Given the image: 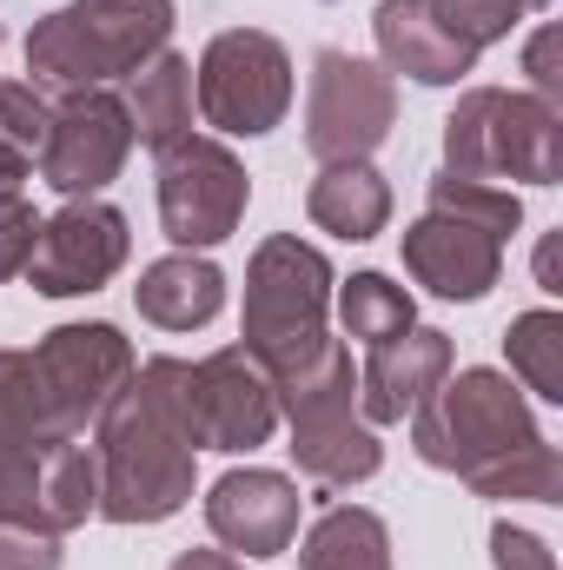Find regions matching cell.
<instances>
[{
  "mask_svg": "<svg viewBox=\"0 0 563 570\" xmlns=\"http://www.w3.org/2000/svg\"><path fill=\"white\" fill-rule=\"evenodd\" d=\"M412 444L424 464L464 478L477 498H531L557 504L563 458L537 431L524 392L504 372H457L444 379L418 412H412Z\"/></svg>",
  "mask_w": 563,
  "mask_h": 570,
  "instance_id": "obj_1",
  "label": "cell"
},
{
  "mask_svg": "<svg viewBox=\"0 0 563 570\" xmlns=\"http://www.w3.org/2000/svg\"><path fill=\"white\" fill-rule=\"evenodd\" d=\"M192 431L179 412V358L134 365L127 392L100 419V518L159 524L192 498Z\"/></svg>",
  "mask_w": 563,
  "mask_h": 570,
  "instance_id": "obj_2",
  "label": "cell"
},
{
  "mask_svg": "<svg viewBox=\"0 0 563 570\" xmlns=\"http://www.w3.org/2000/svg\"><path fill=\"white\" fill-rule=\"evenodd\" d=\"M172 33V0H67L27 33L33 87L87 94L100 80L140 73Z\"/></svg>",
  "mask_w": 563,
  "mask_h": 570,
  "instance_id": "obj_3",
  "label": "cell"
},
{
  "mask_svg": "<svg viewBox=\"0 0 563 570\" xmlns=\"http://www.w3.org/2000/svg\"><path fill=\"white\" fill-rule=\"evenodd\" d=\"M273 392H279V412L292 419V458L312 484L352 491L385 464L372 425L358 419V379H352V352L338 338H325L298 372L273 379Z\"/></svg>",
  "mask_w": 563,
  "mask_h": 570,
  "instance_id": "obj_4",
  "label": "cell"
},
{
  "mask_svg": "<svg viewBox=\"0 0 563 570\" xmlns=\"http://www.w3.org/2000/svg\"><path fill=\"white\" fill-rule=\"evenodd\" d=\"M444 173L457 179H531L557 186L563 173V114L537 94H504V87H471L457 114L444 120Z\"/></svg>",
  "mask_w": 563,
  "mask_h": 570,
  "instance_id": "obj_5",
  "label": "cell"
},
{
  "mask_svg": "<svg viewBox=\"0 0 563 570\" xmlns=\"http://www.w3.org/2000/svg\"><path fill=\"white\" fill-rule=\"evenodd\" d=\"M325 305H332V266L298 233H273L246 266V358L285 379L325 345Z\"/></svg>",
  "mask_w": 563,
  "mask_h": 570,
  "instance_id": "obj_6",
  "label": "cell"
},
{
  "mask_svg": "<svg viewBox=\"0 0 563 570\" xmlns=\"http://www.w3.org/2000/svg\"><path fill=\"white\" fill-rule=\"evenodd\" d=\"M398 120V87L378 60L325 47L312 60V94H305V153L325 166L372 159Z\"/></svg>",
  "mask_w": 563,
  "mask_h": 570,
  "instance_id": "obj_7",
  "label": "cell"
},
{
  "mask_svg": "<svg viewBox=\"0 0 563 570\" xmlns=\"http://www.w3.org/2000/svg\"><path fill=\"white\" fill-rule=\"evenodd\" d=\"M292 107V53L259 27H233L213 33V47L199 53V114L219 134L259 140L273 134Z\"/></svg>",
  "mask_w": 563,
  "mask_h": 570,
  "instance_id": "obj_8",
  "label": "cell"
},
{
  "mask_svg": "<svg viewBox=\"0 0 563 570\" xmlns=\"http://www.w3.org/2000/svg\"><path fill=\"white\" fill-rule=\"evenodd\" d=\"M246 199H253V179L219 140L186 134L159 153V226L179 253L233 239L246 219Z\"/></svg>",
  "mask_w": 563,
  "mask_h": 570,
  "instance_id": "obj_9",
  "label": "cell"
},
{
  "mask_svg": "<svg viewBox=\"0 0 563 570\" xmlns=\"http://www.w3.org/2000/svg\"><path fill=\"white\" fill-rule=\"evenodd\" d=\"M179 412L199 451H253L279 425V392L246 358V345H226L199 365L179 358Z\"/></svg>",
  "mask_w": 563,
  "mask_h": 570,
  "instance_id": "obj_10",
  "label": "cell"
},
{
  "mask_svg": "<svg viewBox=\"0 0 563 570\" xmlns=\"http://www.w3.org/2000/svg\"><path fill=\"white\" fill-rule=\"evenodd\" d=\"M33 372L40 392L53 405V425L67 438H80L87 425L107 419V405L127 392L134 379V345L113 325H60L33 345Z\"/></svg>",
  "mask_w": 563,
  "mask_h": 570,
  "instance_id": "obj_11",
  "label": "cell"
},
{
  "mask_svg": "<svg viewBox=\"0 0 563 570\" xmlns=\"http://www.w3.org/2000/svg\"><path fill=\"white\" fill-rule=\"evenodd\" d=\"M127 266V213L107 199H67V213L40 219L20 273L33 279L40 298H73V292H100Z\"/></svg>",
  "mask_w": 563,
  "mask_h": 570,
  "instance_id": "obj_12",
  "label": "cell"
},
{
  "mask_svg": "<svg viewBox=\"0 0 563 570\" xmlns=\"http://www.w3.org/2000/svg\"><path fill=\"white\" fill-rule=\"evenodd\" d=\"M134 153V120H127V100L107 94V87H87V94H67L53 107V127L40 146V179L67 199H93L100 186L120 179Z\"/></svg>",
  "mask_w": 563,
  "mask_h": 570,
  "instance_id": "obj_13",
  "label": "cell"
},
{
  "mask_svg": "<svg viewBox=\"0 0 563 570\" xmlns=\"http://www.w3.org/2000/svg\"><path fill=\"white\" fill-rule=\"evenodd\" d=\"M53 444H67V431L53 425L33 352H0V518L33 524V478Z\"/></svg>",
  "mask_w": 563,
  "mask_h": 570,
  "instance_id": "obj_14",
  "label": "cell"
},
{
  "mask_svg": "<svg viewBox=\"0 0 563 570\" xmlns=\"http://www.w3.org/2000/svg\"><path fill=\"white\" fill-rule=\"evenodd\" d=\"M405 273L437 298H484L504 279V239L471 219L424 213L405 226Z\"/></svg>",
  "mask_w": 563,
  "mask_h": 570,
  "instance_id": "obj_15",
  "label": "cell"
},
{
  "mask_svg": "<svg viewBox=\"0 0 563 570\" xmlns=\"http://www.w3.org/2000/svg\"><path fill=\"white\" fill-rule=\"evenodd\" d=\"M206 524L239 558H279L298 538V484L279 471H226L206 498Z\"/></svg>",
  "mask_w": 563,
  "mask_h": 570,
  "instance_id": "obj_16",
  "label": "cell"
},
{
  "mask_svg": "<svg viewBox=\"0 0 563 570\" xmlns=\"http://www.w3.org/2000/svg\"><path fill=\"white\" fill-rule=\"evenodd\" d=\"M444 379H451V338L412 325V332L372 345V358L358 372V405H365L372 425H405Z\"/></svg>",
  "mask_w": 563,
  "mask_h": 570,
  "instance_id": "obj_17",
  "label": "cell"
},
{
  "mask_svg": "<svg viewBox=\"0 0 563 570\" xmlns=\"http://www.w3.org/2000/svg\"><path fill=\"white\" fill-rule=\"evenodd\" d=\"M372 33H378L385 73H412L424 87H457V80L477 67V47H464V40L437 20L431 0H378Z\"/></svg>",
  "mask_w": 563,
  "mask_h": 570,
  "instance_id": "obj_18",
  "label": "cell"
},
{
  "mask_svg": "<svg viewBox=\"0 0 563 570\" xmlns=\"http://www.w3.org/2000/svg\"><path fill=\"white\" fill-rule=\"evenodd\" d=\"M134 298H140V318H152L159 332H199L226 305V273L199 253H172V259L146 266Z\"/></svg>",
  "mask_w": 563,
  "mask_h": 570,
  "instance_id": "obj_19",
  "label": "cell"
},
{
  "mask_svg": "<svg viewBox=\"0 0 563 570\" xmlns=\"http://www.w3.org/2000/svg\"><path fill=\"white\" fill-rule=\"evenodd\" d=\"M305 213L318 233H338V239H378L385 219H392V186L372 173V159H352V166H325L305 193Z\"/></svg>",
  "mask_w": 563,
  "mask_h": 570,
  "instance_id": "obj_20",
  "label": "cell"
},
{
  "mask_svg": "<svg viewBox=\"0 0 563 570\" xmlns=\"http://www.w3.org/2000/svg\"><path fill=\"white\" fill-rule=\"evenodd\" d=\"M127 120H134V140L166 153L172 140H186L192 127V60L159 47L134 73V94H127Z\"/></svg>",
  "mask_w": 563,
  "mask_h": 570,
  "instance_id": "obj_21",
  "label": "cell"
},
{
  "mask_svg": "<svg viewBox=\"0 0 563 570\" xmlns=\"http://www.w3.org/2000/svg\"><path fill=\"white\" fill-rule=\"evenodd\" d=\"M298 570H392V531L365 504H338L312 524Z\"/></svg>",
  "mask_w": 563,
  "mask_h": 570,
  "instance_id": "obj_22",
  "label": "cell"
},
{
  "mask_svg": "<svg viewBox=\"0 0 563 570\" xmlns=\"http://www.w3.org/2000/svg\"><path fill=\"white\" fill-rule=\"evenodd\" d=\"M504 352H511V372H517L544 405H563V318L551 312V305L511 318Z\"/></svg>",
  "mask_w": 563,
  "mask_h": 570,
  "instance_id": "obj_23",
  "label": "cell"
},
{
  "mask_svg": "<svg viewBox=\"0 0 563 570\" xmlns=\"http://www.w3.org/2000/svg\"><path fill=\"white\" fill-rule=\"evenodd\" d=\"M338 318H345V332H352V338L385 345V338H398V332H412V325H418V305H412V292H405V285H392L385 273H358V279L338 292Z\"/></svg>",
  "mask_w": 563,
  "mask_h": 570,
  "instance_id": "obj_24",
  "label": "cell"
},
{
  "mask_svg": "<svg viewBox=\"0 0 563 570\" xmlns=\"http://www.w3.org/2000/svg\"><path fill=\"white\" fill-rule=\"evenodd\" d=\"M431 213H451V219H471L497 239H511L524 226V199L511 186H484V179H457V173H437L431 179Z\"/></svg>",
  "mask_w": 563,
  "mask_h": 570,
  "instance_id": "obj_25",
  "label": "cell"
},
{
  "mask_svg": "<svg viewBox=\"0 0 563 570\" xmlns=\"http://www.w3.org/2000/svg\"><path fill=\"white\" fill-rule=\"evenodd\" d=\"M431 7H437V20H444L464 47H477V53H484L491 40H504L524 13H544L551 0H431Z\"/></svg>",
  "mask_w": 563,
  "mask_h": 570,
  "instance_id": "obj_26",
  "label": "cell"
},
{
  "mask_svg": "<svg viewBox=\"0 0 563 570\" xmlns=\"http://www.w3.org/2000/svg\"><path fill=\"white\" fill-rule=\"evenodd\" d=\"M47 127H53L47 87H33V80H0V140L13 146L20 159H33V153L47 146Z\"/></svg>",
  "mask_w": 563,
  "mask_h": 570,
  "instance_id": "obj_27",
  "label": "cell"
},
{
  "mask_svg": "<svg viewBox=\"0 0 563 570\" xmlns=\"http://www.w3.org/2000/svg\"><path fill=\"white\" fill-rule=\"evenodd\" d=\"M0 570H60V538L20 518H0Z\"/></svg>",
  "mask_w": 563,
  "mask_h": 570,
  "instance_id": "obj_28",
  "label": "cell"
},
{
  "mask_svg": "<svg viewBox=\"0 0 563 570\" xmlns=\"http://www.w3.org/2000/svg\"><path fill=\"white\" fill-rule=\"evenodd\" d=\"M33 233H40L33 206H27L20 193H7V199H0V279H7V273H20V259H27Z\"/></svg>",
  "mask_w": 563,
  "mask_h": 570,
  "instance_id": "obj_29",
  "label": "cell"
},
{
  "mask_svg": "<svg viewBox=\"0 0 563 570\" xmlns=\"http://www.w3.org/2000/svg\"><path fill=\"white\" fill-rule=\"evenodd\" d=\"M491 564L497 570H557V558L544 551V538H531L517 524H491Z\"/></svg>",
  "mask_w": 563,
  "mask_h": 570,
  "instance_id": "obj_30",
  "label": "cell"
},
{
  "mask_svg": "<svg viewBox=\"0 0 563 570\" xmlns=\"http://www.w3.org/2000/svg\"><path fill=\"white\" fill-rule=\"evenodd\" d=\"M524 67H531V87H537V100H563V73H557V27H537V40H531V53H524Z\"/></svg>",
  "mask_w": 563,
  "mask_h": 570,
  "instance_id": "obj_31",
  "label": "cell"
},
{
  "mask_svg": "<svg viewBox=\"0 0 563 570\" xmlns=\"http://www.w3.org/2000/svg\"><path fill=\"white\" fill-rule=\"evenodd\" d=\"M27 166H33V159H20L13 146L0 140V199H7V193H20V179H27Z\"/></svg>",
  "mask_w": 563,
  "mask_h": 570,
  "instance_id": "obj_32",
  "label": "cell"
},
{
  "mask_svg": "<svg viewBox=\"0 0 563 570\" xmlns=\"http://www.w3.org/2000/svg\"><path fill=\"white\" fill-rule=\"evenodd\" d=\"M172 570H246V564H233L219 551H186V558H172Z\"/></svg>",
  "mask_w": 563,
  "mask_h": 570,
  "instance_id": "obj_33",
  "label": "cell"
},
{
  "mask_svg": "<svg viewBox=\"0 0 563 570\" xmlns=\"http://www.w3.org/2000/svg\"><path fill=\"white\" fill-rule=\"evenodd\" d=\"M537 279H544V292H563L557 285V239H544V253H537Z\"/></svg>",
  "mask_w": 563,
  "mask_h": 570,
  "instance_id": "obj_34",
  "label": "cell"
}]
</instances>
